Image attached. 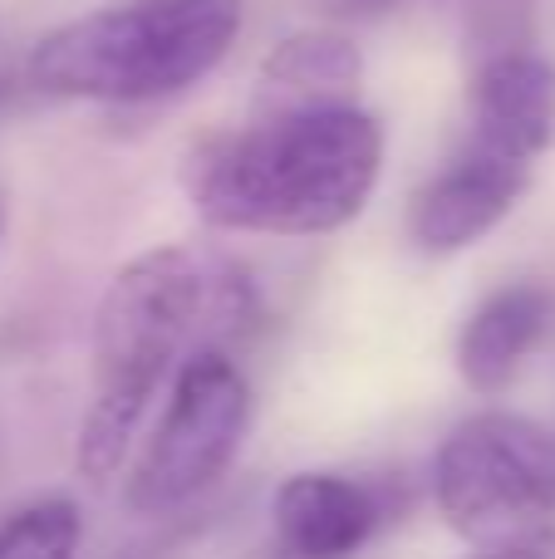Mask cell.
Wrapping results in <instances>:
<instances>
[{
  "label": "cell",
  "instance_id": "1",
  "mask_svg": "<svg viewBox=\"0 0 555 559\" xmlns=\"http://www.w3.org/2000/svg\"><path fill=\"white\" fill-rule=\"evenodd\" d=\"M256 295L241 265L197 246H153L118 265L94 309V388L74 466L104 486L123 466L153 397L197 348H216L251 319Z\"/></svg>",
  "mask_w": 555,
  "mask_h": 559
},
{
  "label": "cell",
  "instance_id": "2",
  "mask_svg": "<svg viewBox=\"0 0 555 559\" xmlns=\"http://www.w3.org/2000/svg\"><path fill=\"white\" fill-rule=\"evenodd\" d=\"M383 167V128L359 104L295 118H251L206 138L182 167L192 212L212 231L324 236L369 206Z\"/></svg>",
  "mask_w": 555,
  "mask_h": 559
},
{
  "label": "cell",
  "instance_id": "3",
  "mask_svg": "<svg viewBox=\"0 0 555 559\" xmlns=\"http://www.w3.org/2000/svg\"><path fill=\"white\" fill-rule=\"evenodd\" d=\"M241 35V0H123L35 39L25 79L49 98L157 104L202 84Z\"/></svg>",
  "mask_w": 555,
  "mask_h": 559
},
{
  "label": "cell",
  "instance_id": "4",
  "mask_svg": "<svg viewBox=\"0 0 555 559\" xmlns=\"http://www.w3.org/2000/svg\"><path fill=\"white\" fill-rule=\"evenodd\" d=\"M433 496L468 550H551L555 432L507 407L472 413L438 447Z\"/></svg>",
  "mask_w": 555,
  "mask_h": 559
},
{
  "label": "cell",
  "instance_id": "5",
  "mask_svg": "<svg viewBox=\"0 0 555 559\" xmlns=\"http://www.w3.org/2000/svg\"><path fill=\"white\" fill-rule=\"evenodd\" d=\"M251 423L246 373L222 348H197L167 383V403L128 476V511L167 515L197 501L241 452Z\"/></svg>",
  "mask_w": 555,
  "mask_h": 559
},
{
  "label": "cell",
  "instance_id": "6",
  "mask_svg": "<svg viewBox=\"0 0 555 559\" xmlns=\"http://www.w3.org/2000/svg\"><path fill=\"white\" fill-rule=\"evenodd\" d=\"M531 167L487 153L477 143H462V153L442 167L433 182H423L409 202V236L433 255H452L477 246L511 216V206L527 197Z\"/></svg>",
  "mask_w": 555,
  "mask_h": 559
},
{
  "label": "cell",
  "instance_id": "7",
  "mask_svg": "<svg viewBox=\"0 0 555 559\" xmlns=\"http://www.w3.org/2000/svg\"><path fill=\"white\" fill-rule=\"evenodd\" d=\"M468 143L536 167L555 143V69L536 49H497L472 74Z\"/></svg>",
  "mask_w": 555,
  "mask_h": 559
},
{
  "label": "cell",
  "instance_id": "8",
  "mask_svg": "<svg viewBox=\"0 0 555 559\" xmlns=\"http://www.w3.org/2000/svg\"><path fill=\"white\" fill-rule=\"evenodd\" d=\"M364 59L340 29H295L261 59L251 118H295L350 108L359 98Z\"/></svg>",
  "mask_w": 555,
  "mask_h": 559
},
{
  "label": "cell",
  "instance_id": "9",
  "mask_svg": "<svg viewBox=\"0 0 555 559\" xmlns=\"http://www.w3.org/2000/svg\"><path fill=\"white\" fill-rule=\"evenodd\" d=\"M275 540L295 559H354L379 525L369 486L334 472H295L271 501Z\"/></svg>",
  "mask_w": 555,
  "mask_h": 559
},
{
  "label": "cell",
  "instance_id": "10",
  "mask_svg": "<svg viewBox=\"0 0 555 559\" xmlns=\"http://www.w3.org/2000/svg\"><path fill=\"white\" fill-rule=\"evenodd\" d=\"M551 324V295L531 280L501 285L468 314L458 334V373L472 393H501L527 364V354L541 344Z\"/></svg>",
  "mask_w": 555,
  "mask_h": 559
},
{
  "label": "cell",
  "instance_id": "11",
  "mask_svg": "<svg viewBox=\"0 0 555 559\" xmlns=\"http://www.w3.org/2000/svg\"><path fill=\"white\" fill-rule=\"evenodd\" d=\"M79 540H84V521L64 496L29 501L0 521V559H74Z\"/></svg>",
  "mask_w": 555,
  "mask_h": 559
},
{
  "label": "cell",
  "instance_id": "12",
  "mask_svg": "<svg viewBox=\"0 0 555 559\" xmlns=\"http://www.w3.org/2000/svg\"><path fill=\"white\" fill-rule=\"evenodd\" d=\"M462 559H551V550H472Z\"/></svg>",
  "mask_w": 555,
  "mask_h": 559
},
{
  "label": "cell",
  "instance_id": "13",
  "mask_svg": "<svg viewBox=\"0 0 555 559\" xmlns=\"http://www.w3.org/2000/svg\"><path fill=\"white\" fill-rule=\"evenodd\" d=\"M0 236H5V197H0Z\"/></svg>",
  "mask_w": 555,
  "mask_h": 559
},
{
  "label": "cell",
  "instance_id": "14",
  "mask_svg": "<svg viewBox=\"0 0 555 559\" xmlns=\"http://www.w3.org/2000/svg\"><path fill=\"white\" fill-rule=\"evenodd\" d=\"M359 5H393V0H359Z\"/></svg>",
  "mask_w": 555,
  "mask_h": 559
}]
</instances>
